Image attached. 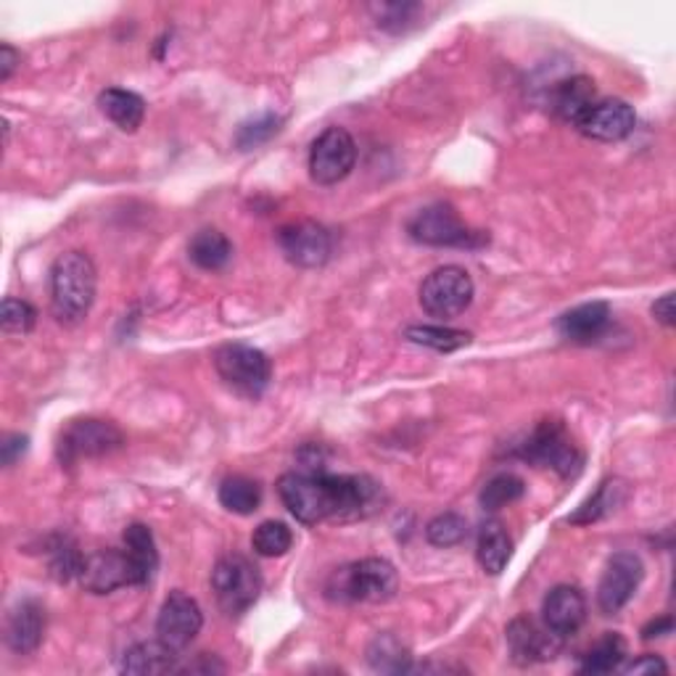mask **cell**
<instances>
[{
    "label": "cell",
    "instance_id": "1",
    "mask_svg": "<svg viewBox=\"0 0 676 676\" xmlns=\"http://www.w3.org/2000/svg\"><path fill=\"white\" fill-rule=\"evenodd\" d=\"M278 495L288 513L302 524L315 526L328 518H365L383 503V492L368 476H330L323 471L286 473Z\"/></svg>",
    "mask_w": 676,
    "mask_h": 676
},
{
    "label": "cell",
    "instance_id": "2",
    "mask_svg": "<svg viewBox=\"0 0 676 676\" xmlns=\"http://www.w3.org/2000/svg\"><path fill=\"white\" fill-rule=\"evenodd\" d=\"M98 275L83 252L61 254L51 267V307L59 323H83L96 302Z\"/></svg>",
    "mask_w": 676,
    "mask_h": 676
},
{
    "label": "cell",
    "instance_id": "3",
    "mask_svg": "<svg viewBox=\"0 0 676 676\" xmlns=\"http://www.w3.org/2000/svg\"><path fill=\"white\" fill-rule=\"evenodd\" d=\"M399 590L397 568L383 558L357 560L328 581V594L341 603H387Z\"/></svg>",
    "mask_w": 676,
    "mask_h": 676
},
{
    "label": "cell",
    "instance_id": "4",
    "mask_svg": "<svg viewBox=\"0 0 676 676\" xmlns=\"http://www.w3.org/2000/svg\"><path fill=\"white\" fill-rule=\"evenodd\" d=\"M212 590L228 616H241L262 594V573L243 556H225L212 571Z\"/></svg>",
    "mask_w": 676,
    "mask_h": 676
},
{
    "label": "cell",
    "instance_id": "5",
    "mask_svg": "<svg viewBox=\"0 0 676 676\" xmlns=\"http://www.w3.org/2000/svg\"><path fill=\"white\" fill-rule=\"evenodd\" d=\"M214 368L230 389L249 399L265 394L270 378H273V365H270L265 351L249 347V344L220 347L214 355Z\"/></svg>",
    "mask_w": 676,
    "mask_h": 676
},
{
    "label": "cell",
    "instance_id": "6",
    "mask_svg": "<svg viewBox=\"0 0 676 676\" xmlns=\"http://www.w3.org/2000/svg\"><path fill=\"white\" fill-rule=\"evenodd\" d=\"M408 235L425 246H450V249H476L486 241L482 233L471 230L450 204H434L415 212L408 222Z\"/></svg>",
    "mask_w": 676,
    "mask_h": 676
},
{
    "label": "cell",
    "instance_id": "7",
    "mask_svg": "<svg viewBox=\"0 0 676 676\" xmlns=\"http://www.w3.org/2000/svg\"><path fill=\"white\" fill-rule=\"evenodd\" d=\"M520 457L529 460V463L545 465L552 468L558 476L573 478L584 465V455L573 444V439L568 436L566 425L560 421H542L534 429V434L526 439Z\"/></svg>",
    "mask_w": 676,
    "mask_h": 676
},
{
    "label": "cell",
    "instance_id": "8",
    "mask_svg": "<svg viewBox=\"0 0 676 676\" xmlns=\"http://www.w3.org/2000/svg\"><path fill=\"white\" fill-rule=\"evenodd\" d=\"M473 281L468 270L447 265L439 267L421 286V307L431 317L439 320H450V317L463 315L473 302Z\"/></svg>",
    "mask_w": 676,
    "mask_h": 676
},
{
    "label": "cell",
    "instance_id": "9",
    "mask_svg": "<svg viewBox=\"0 0 676 676\" xmlns=\"http://www.w3.org/2000/svg\"><path fill=\"white\" fill-rule=\"evenodd\" d=\"M122 444H125V436L112 421L83 418V421H72L64 429L59 439V457L64 465H74L80 460L112 455Z\"/></svg>",
    "mask_w": 676,
    "mask_h": 676
},
{
    "label": "cell",
    "instance_id": "10",
    "mask_svg": "<svg viewBox=\"0 0 676 676\" xmlns=\"http://www.w3.org/2000/svg\"><path fill=\"white\" fill-rule=\"evenodd\" d=\"M357 144L344 127H328L309 151V175L317 186H336L355 169Z\"/></svg>",
    "mask_w": 676,
    "mask_h": 676
},
{
    "label": "cell",
    "instance_id": "11",
    "mask_svg": "<svg viewBox=\"0 0 676 676\" xmlns=\"http://www.w3.org/2000/svg\"><path fill=\"white\" fill-rule=\"evenodd\" d=\"M642 577H645V566L634 552H616L608 560L603 579L598 587V605L605 616H616L624 611L634 592L640 590Z\"/></svg>",
    "mask_w": 676,
    "mask_h": 676
},
{
    "label": "cell",
    "instance_id": "12",
    "mask_svg": "<svg viewBox=\"0 0 676 676\" xmlns=\"http://www.w3.org/2000/svg\"><path fill=\"white\" fill-rule=\"evenodd\" d=\"M201 626H204V613L191 594L172 592L161 603L159 619H157V637L165 642L172 651H186L191 642L199 637Z\"/></svg>",
    "mask_w": 676,
    "mask_h": 676
},
{
    "label": "cell",
    "instance_id": "13",
    "mask_svg": "<svg viewBox=\"0 0 676 676\" xmlns=\"http://www.w3.org/2000/svg\"><path fill=\"white\" fill-rule=\"evenodd\" d=\"M278 243L286 254V260L296 267H320L330 260V252H334V241H330V233L320 222L313 220H302V222H291V225L281 228Z\"/></svg>",
    "mask_w": 676,
    "mask_h": 676
},
{
    "label": "cell",
    "instance_id": "14",
    "mask_svg": "<svg viewBox=\"0 0 676 676\" xmlns=\"http://www.w3.org/2000/svg\"><path fill=\"white\" fill-rule=\"evenodd\" d=\"M77 579L93 594H109L119 587H138V573L125 550H101L87 556Z\"/></svg>",
    "mask_w": 676,
    "mask_h": 676
},
{
    "label": "cell",
    "instance_id": "15",
    "mask_svg": "<svg viewBox=\"0 0 676 676\" xmlns=\"http://www.w3.org/2000/svg\"><path fill=\"white\" fill-rule=\"evenodd\" d=\"M634 125H637V114H634L632 106H629L626 101L608 98V101H594L584 117H581L573 127L592 140L616 144V140H624L634 133Z\"/></svg>",
    "mask_w": 676,
    "mask_h": 676
},
{
    "label": "cell",
    "instance_id": "16",
    "mask_svg": "<svg viewBox=\"0 0 676 676\" xmlns=\"http://www.w3.org/2000/svg\"><path fill=\"white\" fill-rule=\"evenodd\" d=\"M545 626L560 640L573 637L587 621V598L579 587L560 584L545 598L542 605Z\"/></svg>",
    "mask_w": 676,
    "mask_h": 676
},
{
    "label": "cell",
    "instance_id": "17",
    "mask_svg": "<svg viewBox=\"0 0 676 676\" xmlns=\"http://www.w3.org/2000/svg\"><path fill=\"white\" fill-rule=\"evenodd\" d=\"M507 647H510L516 664L529 666L556 658V653L560 651V637H556L547 626H537L531 619H516L507 626Z\"/></svg>",
    "mask_w": 676,
    "mask_h": 676
},
{
    "label": "cell",
    "instance_id": "18",
    "mask_svg": "<svg viewBox=\"0 0 676 676\" xmlns=\"http://www.w3.org/2000/svg\"><path fill=\"white\" fill-rule=\"evenodd\" d=\"M45 634V611L38 600H22L6 624V642L13 653H35Z\"/></svg>",
    "mask_w": 676,
    "mask_h": 676
},
{
    "label": "cell",
    "instance_id": "19",
    "mask_svg": "<svg viewBox=\"0 0 676 676\" xmlns=\"http://www.w3.org/2000/svg\"><path fill=\"white\" fill-rule=\"evenodd\" d=\"M611 326V307L605 302H590L579 304L571 313H566L558 320V334L566 341L573 344H592L605 334Z\"/></svg>",
    "mask_w": 676,
    "mask_h": 676
},
{
    "label": "cell",
    "instance_id": "20",
    "mask_svg": "<svg viewBox=\"0 0 676 676\" xmlns=\"http://www.w3.org/2000/svg\"><path fill=\"white\" fill-rule=\"evenodd\" d=\"M122 672L151 676V674H169L178 672V651L167 647L165 642H138L122 658Z\"/></svg>",
    "mask_w": 676,
    "mask_h": 676
},
{
    "label": "cell",
    "instance_id": "21",
    "mask_svg": "<svg viewBox=\"0 0 676 676\" xmlns=\"http://www.w3.org/2000/svg\"><path fill=\"white\" fill-rule=\"evenodd\" d=\"M594 101H598L594 83L590 77H584V74H579V77L566 80V83L556 87V93H552V112L568 122V125H577Z\"/></svg>",
    "mask_w": 676,
    "mask_h": 676
},
{
    "label": "cell",
    "instance_id": "22",
    "mask_svg": "<svg viewBox=\"0 0 676 676\" xmlns=\"http://www.w3.org/2000/svg\"><path fill=\"white\" fill-rule=\"evenodd\" d=\"M101 112L109 117L119 130L135 133L144 125L146 117V101L133 91H122V87H109L98 96Z\"/></svg>",
    "mask_w": 676,
    "mask_h": 676
},
{
    "label": "cell",
    "instance_id": "23",
    "mask_svg": "<svg viewBox=\"0 0 676 676\" xmlns=\"http://www.w3.org/2000/svg\"><path fill=\"white\" fill-rule=\"evenodd\" d=\"M125 552L133 560L135 573H138V587L148 584L154 579L159 568V552L157 542H154V534L146 524H130L125 529Z\"/></svg>",
    "mask_w": 676,
    "mask_h": 676
},
{
    "label": "cell",
    "instance_id": "24",
    "mask_svg": "<svg viewBox=\"0 0 676 676\" xmlns=\"http://www.w3.org/2000/svg\"><path fill=\"white\" fill-rule=\"evenodd\" d=\"M478 563L486 573L497 577V573L505 571V566L510 563L513 556V539L510 534L505 531V526L499 520H489V524L482 526V534H478Z\"/></svg>",
    "mask_w": 676,
    "mask_h": 676
},
{
    "label": "cell",
    "instance_id": "25",
    "mask_svg": "<svg viewBox=\"0 0 676 676\" xmlns=\"http://www.w3.org/2000/svg\"><path fill=\"white\" fill-rule=\"evenodd\" d=\"M188 256L196 267L201 270H222L233 256V243L228 241L225 233L214 228H204L193 235L188 243Z\"/></svg>",
    "mask_w": 676,
    "mask_h": 676
},
{
    "label": "cell",
    "instance_id": "26",
    "mask_svg": "<svg viewBox=\"0 0 676 676\" xmlns=\"http://www.w3.org/2000/svg\"><path fill=\"white\" fill-rule=\"evenodd\" d=\"M410 651L404 647V642L394 637V634H378V637L370 642L368 647V664L373 672L381 674H404L412 672L410 666Z\"/></svg>",
    "mask_w": 676,
    "mask_h": 676
},
{
    "label": "cell",
    "instance_id": "27",
    "mask_svg": "<svg viewBox=\"0 0 676 676\" xmlns=\"http://www.w3.org/2000/svg\"><path fill=\"white\" fill-rule=\"evenodd\" d=\"M626 642L621 634H605L603 640L594 642L590 651L581 658V674H613L624 666Z\"/></svg>",
    "mask_w": 676,
    "mask_h": 676
},
{
    "label": "cell",
    "instance_id": "28",
    "mask_svg": "<svg viewBox=\"0 0 676 676\" xmlns=\"http://www.w3.org/2000/svg\"><path fill=\"white\" fill-rule=\"evenodd\" d=\"M262 503V486L254 478L228 476L220 484V505L235 516H252Z\"/></svg>",
    "mask_w": 676,
    "mask_h": 676
},
{
    "label": "cell",
    "instance_id": "29",
    "mask_svg": "<svg viewBox=\"0 0 676 676\" xmlns=\"http://www.w3.org/2000/svg\"><path fill=\"white\" fill-rule=\"evenodd\" d=\"M621 499H624V484L605 482L590 499H587L584 505L579 507L577 513H573V516H568V524L590 526L594 524V520L605 518L608 513L616 510V505H621Z\"/></svg>",
    "mask_w": 676,
    "mask_h": 676
},
{
    "label": "cell",
    "instance_id": "30",
    "mask_svg": "<svg viewBox=\"0 0 676 676\" xmlns=\"http://www.w3.org/2000/svg\"><path fill=\"white\" fill-rule=\"evenodd\" d=\"M526 484L524 478H518L516 473H497L495 478H489L482 489V507L489 513L503 510V507L518 503L524 497Z\"/></svg>",
    "mask_w": 676,
    "mask_h": 676
},
{
    "label": "cell",
    "instance_id": "31",
    "mask_svg": "<svg viewBox=\"0 0 676 676\" xmlns=\"http://www.w3.org/2000/svg\"><path fill=\"white\" fill-rule=\"evenodd\" d=\"M404 336L410 338L412 344H421V347L436 349V351H455L463 349L471 344V334L455 328H442V326H412L404 330Z\"/></svg>",
    "mask_w": 676,
    "mask_h": 676
},
{
    "label": "cell",
    "instance_id": "32",
    "mask_svg": "<svg viewBox=\"0 0 676 676\" xmlns=\"http://www.w3.org/2000/svg\"><path fill=\"white\" fill-rule=\"evenodd\" d=\"M291 545H294V534H291V529L283 524V520H265V524L256 526L252 537V547L262 558L286 556Z\"/></svg>",
    "mask_w": 676,
    "mask_h": 676
},
{
    "label": "cell",
    "instance_id": "33",
    "mask_svg": "<svg viewBox=\"0 0 676 676\" xmlns=\"http://www.w3.org/2000/svg\"><path fill=\"white\" fill-rule=\"evenodd\" d=\"M468 537V520L457 513H442L425 526V539L434 547H455Z\"/></svg>",
    "mask_w": 676,
    "mask_h": 676
},
{
    "label": "cell",
    "instance_id": "34",
    "mask_svg": "<svg viewBox=\"0 0 676 676\" xmlns=\"http://www.w3.org/2000/svg\"><path fill=\"white\" fill-rule=\"evenodd\" d=\"M83 556L74 547L72 539L61 537L56 539V545L51 547V573L59 581H70L74 577H80V568H83Z\"/></svg>",
    "mask_w": 676,
    "mask_h": 676
},
{
    "label": "cell",
    "instance_id": "35",
    "mask_svg": "<svg viewBox=\"0 0 676 676\" xmlns=\"http://www.w3.org/2000/svg\"><path fill=\"white\" fill-rule=\"evenodd\" d=\"M0 323H3L6 334H30L38 323V313L30 302L24 299H9L3 302V313H0Z\"/></svg>",
    "mask_w": 676,
    "mask_h": 676
},
{
    "label": "cell",
    "instance_id": "36",
    "mask_svg": "<svg viewBox=\"0 0 676 676\" xmlns=\"http://www.w3.org/2000/svg\"><path fill=\"white\" fill-rule=\"evenodd\" d=\"M278 125H281V119L273 117V114L249 122V125H243L239 130V138H235V144H239V148H243V151H249V148H256L260 144H265V140L273 138L275 133H278Z\"/></svg>",
    "mask_w": 676,
    "mask_h": 676
},
{
    "label": "cell",
    "instance_id": "37",
    "mask_svg": "<svg viewBox=\"0 0 676 676\" xmlns=\"http://www.w3.org/2000/svg\"><path fill=\"white\" fill-rule=\"evenodd\" d=\"M376 11H378V24H381L383 30L399 32L412 22V17L421 11V6H415V3H387V6H378Z\"/></svg>",
    "mask_w": 676,
    "mask_h": 676
},
{
    "label": "cell",
    "instance_id": "38",
    "mask_svg": "<svg viewBox=\"0 0 676 676\" xmlns=\"http://www.w3.org/2000/svg\"><path fill=\"white\" fill-rule=\"evenodd\" d=\"M619 672H624V674H666L668 672V666H666V661L664 658H658V655H640L637 661H632V664L629 666H621Z\"/></svg>",
    "mask_w": 676,
    "mask_h": 676
},
{
    "label": "cell",
    "instance_id": "39",
    "mask_svg": "<svg viewBox=\"0 0 676 676\" xmlns=\"http://www.w3.org/2000/svg\"><path fill=\"white\" fill-rule=\"evenodd\" d=\"M27 442H30V439L22 436V434L6 436V442L0 444V457H3V465H6V468H11V465L17 463V460L24 455V452H27Z\"/></svg>",
    "mask_w": 676,
    "mask_h": 676
},
{
    "label": "cell",
    "instance_id": "40",
    "mask_svg": "<svg viewBox=\"0 0 676 676\" xmlns=\"http://www.w3.org/2000/svg\"><path fill=\"white\" fill-rule=\"evenodd\" d=\"M653 317L661 323V326L674 328L676 323V309H674V294H664L658 302L653 304Z\"/></svg>",
    "mask_w": 676,
    "mask_h": 676
},
{
    "label": "cell",
    "instance_id": "41",
    "mask_svg": "<svg viewBox=\"0 0 676 676\" xmlns=\"http://www.w3.org/2000/svg\"><path fill=\"white\" fill-rule=\"evenodd\" d=\"M19 61H22V53L13 49V45L6 43L3 49H0V80H3V83L6 80H11L13 70L19 66Z\"/></svg>",
    "mask_w": 676,
    "mask_h": 676
},
{
    "label": "cell",
    "instance_id": "42",
    "mask_svg": "<svg viewBox=\"0 0 676 676\" xmlns=\"http://www.w3.org/2000/svg\"><path fill=\"white\" fill-rule=\"evenodd\" d=\"M672 629H674L672 616H664V619H658V621H651V624L642 629V637H645V640L664 637V634H672Z\"/></svg>",
    "mask_w": 676,
    "mask_h": 676
},
{
    "label": "cell",
    "instance_id": "43",
    "mask_svg": "<svg viewBox=\"0 0 676 676\" xmlns=\"http://www.w3.org/2000/svg\"><path fill=\"white\" fill-rule=\"evenodd\" d=\"M186 672H191V674H196V672H207V674H212V672H225V666L222 664H214V661H199V664H191L186 668Z\"/></svg>",
    "mask_w": 676,
    "mask_h": 676
}]
</instances>
